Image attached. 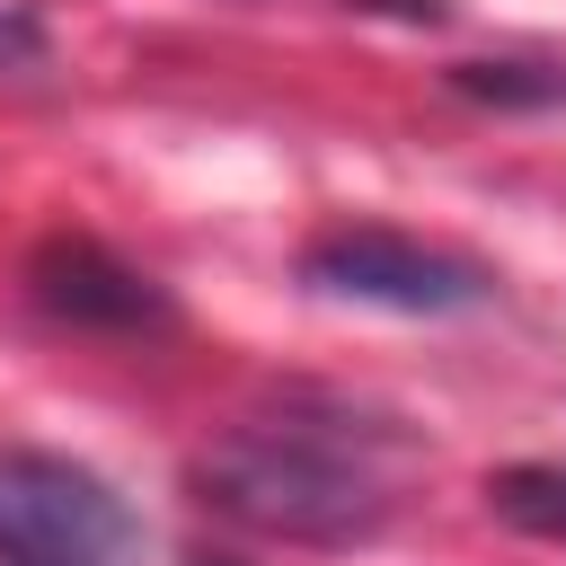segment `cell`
Returning <instances> with one entry per match:
<instances>
[{
	"instance_id": "obj_1",
	"label": "cell",
	"mask_w": 566,
	"mask_h": 566,
	"mask_svg": "<svg viewBox=\"0 0 566 566\" xmlns=\"http://www.w3.org/2000/svg\"><path fill=\"white\" fill-rule=\"evenodd\" d=\"M371 424L354 416H248L195 451V495L221 504L230 522L301 548H354L389 522V469H380Z\"/></svg>"
},
{
	"instance_id": "obj_2",
	"label": "cell",
	"mask_w": 566,
	"mask_h": 566,
	"mask_svg": "<svg viewBox=\"0 0 566 566\" xmlns=\"http://www.w3.org/2000/svg\"><path fill=\"white\" fill-rule=\"evenodd\" d=\"M301 283L327 292V301H363V310H398V318H460V310H486L495 301V274L433 248V239H407L389 221H336L301 248Z\"/></svg>"
},
{
	"instance_id": "obj_3",
	"label": "cell",
	"mask_w": 566,
	"mask_h": 566,
	"mask_svg": "<svg viewBox=\"0 0 566 566\" xmlns=\"http://www.w3.org/2000/svg\"><path fill=\"white\" fill-rule=\"evenodd\" d=\"M133 548L124 495L62 451H0V566H106Z\"/></svg>"
},
{
	"instance_id": "obj_4",
	"label": "cell",
	"mask_w": 566,
	"mask_h": 566,
	"mask_svg": "<svg viewBox=\"0 0 566 566\" xmlns=\"http://www.w3.org/2000/svg\"><path fill=\"white\" fill-rule=\"evenodd\" d=\"M27 292H35L44 318L88 327V336H159V327L177 318L168 292H159L133 256H115L106 239H80V230H53V239L27 256Z\"/></svg>"
},
{
	"instance_id": "obj_5",
	"label": "cell",
	"mask_w": 566,
	"mask_h": 566,
	"mask_svg": "<svg viewBox=\"0 0 566 566\" xmlns=\"http://www.w3.org/2000/svg\"><path fill=\"white\" fill-rule=\"evenodd\" d=\"M486 504H495V522L566 548V469L557 460H504V469H486Z\"/></svg>"
},
{
	"instance_id": "obj_6",
	"label": "cell",
	"mask_w": 566,
	"mask_h": 566,
	"mask_svg": "<svg viewBox=\"0 0 566 566\" xmlns=\"http://www.w3.org/2000/svg\"><path fill=\"white\" fill-rule=\"evenodd\" d=\"M451 88L478 97V106H557V97H566V71H531V62H460Z\"/></svg>"
},
{
	"instance_id": "obj_7",
	"label": "cell",
	"mask_w": 566,
	"mask_h": 566,
	"mask_svg": "<svg viewBox=\"0 0 566 566\" xmlns=\"http://www.w3.org/2000/svg\"><path fill=\"white\" fill-rule=\"evenodd\" d=\"M35 62H44V27L27 9H9L0 18V71H35Z\"/></svg>"
},
{
	"instance_id": "obj_8",
	"label": "cell",
	"mask_w": 566,
	"mask_h": 566,
	"mask_svg": "<svg viewBox=\"0 0 566 566\" xmlns=\"http://www.w3.org/2000/svg\"><path fill=\"white\" fill-rule=\"evenodd\" d=\"M354 9H380V18H407V27H442L451 18L442 0H354Z\"/></svg>"
}]
</instances>
